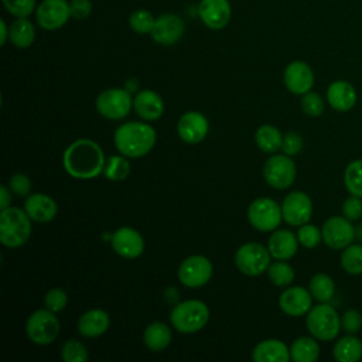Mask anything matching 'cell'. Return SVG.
<instances>
[{"label": "cell", "instance_id": "cell-1", "mask_svg": "<svg viewBox=\"0 0 362 362\" xmlns=\"http://www.w3.org/2000/svg\"><path fill=\"white\" fill-rule=\"evenodd\" d=\"M106 158L102 147L90 139H78L64 151L65 171L78 180H90L103 173Z\"/></svg>", "mask_w": 362, "mask_h": 362}, {"label": "cell", "instance_id": "cell-2", "mask_svg": "<svg viewBox=\"0 0 362 362\" xmlns=\"http://www.w3.org/2000/svg\"><path fill=\"white\" fill-rule=\"evenodd\" d=\"M157 140L156 130L143 122H127L120 124L113 134L117 151L127 158H140L148 154Z\"/></svg>", "mask_w": 362, "mask_h": 362}, {"label": "cell", "instance_id": "cell-3", "mask_svg": "<svg viewBox=\"0 0 362 362\" xmlns=\"http://www.w3.org/2000/svg\"><path fill=\"white\" fill-rule=\"evenodd\" d=\"M31 218L17 206H8L0 212V242L3 246L16 249L23 246L31 236Z\"/></svg>", "mask_w": 362, "mask_h": 362}, {"label": "cell", "instance_id": "cell-4", "mask_svg": "<svg viewBox=\"0 0 362 362\" xmlns=\"http://www.w3.org/2000/svg\"><path fill=\"white\" fill-rule=\"evenodd\" d=\"M305 327L315 339L329 342L341 331V315L331 304L318 303L305 314Z\"/></svg>", "mask_w": 362, "mask_h": 362}, {"label": "cell", "instance_id": "cell-5", "mask_svg": "<svg viewBox=\"0 0 362 362\" xmlns=\"http://www.w3.org/2000/svg\"><path fill=\"white\" fill-rule=\"evenodd\" d=\"M209 320V308L201 300H185L177 303L171 313V325L181 334H194L201 331Z\"/></svg>", "mask_w": 362, "mask_h": 362}, {"label": "cell", "instance_id": "cell-6", "mask_svg": "<svg viewBox=\"0 0 362 362\" xmlns=\"http://www.w3.org/2000/svg\"><path fill=\"white\" fill-rule=\"evenodd\" d=\"M272 255L267 247L256 242H247L239 246L235 253V264L238 270L249 277H256L267 272Z\"/></svg>", "mask_w": 362, "mask_h": 362}, {"label": "cell", "instance_id": "cell-7", "mask_svg": "<svg viewBox=\"0 0 362 362\" xmlns=\"http://www.w3.org/2000/svg\"><path fill=\"white\" fill-rule=\"evenodd\" d=\"M95 106L100 116L109 120H120L133 109V98L126 88H109L98 95Z\"/></svg>", "mask_w": 362, "mask_h": 362}, {"label": "cell", "instance_id": "cell-8", "mask_svg": "<svg viewBox=\"0 0 362 362\" xmlns=\"http://www.w3.org/2000/svg\"><path fill=\"white\" fill-rule=\"evenodd\" d=\"M247 221L256 230L273 232L283 221L281 205L267 197L257 198L247 208Z\"/></svg>", "mask_w": 362, "mask_h": 362}, {"label": "cell", "instance_id": "cell-9", "mask_svg": "<svg viewBox=\"0 0 362 362\" xmlns=\"http://www.w3.org/2000/svg\"><path fill=\"white\" fill-rule=\"evenodd\" d=\"M25 332L31 342L48 345L52 344L59 334V321L55 313L47 308L37 310L27 318Z\"/></svg>", "mask_w": 362, "mask_h": 362}, {"label": "cell", "instance_id": "cell-10", "mask_svg": "<svg viewBox=\"0 0 362 362\" xmlns=\"http://www.w3.org/2000/svg\"><path fill=\"white\" fill-rule=\"evenodd\" d=\"M212 263L202 255H192L185 257L177 270L180 283L188 288H199L205 286L212 277Z\"/></svg>", "mask_w": 362, "mask_h": 362}, {"label": "cell", "instance_id": "cell-11", "mask_svg": "<svg viewBox=\"0 0 362 362\" xmlns=\"http://www.w3.org/2000/svg\"><path fill=\"white\" fill-rule=\"evenodd\" d=\"M297 175V168L287 154H273L263 165V177L266 182L276 189L288 188Z\"/></svg>", "mask_w": 362, "mask_h": 362}, {"label": "cell", "instance_id": "cell-12", "mask_svg": "<svg viewBox=\"0 0 362 362\" xmlns=\"http://www.w3.org/2000/svg\"><path fill=\"white\" fill-rule=\"evenodd\" d=\"M322 242L332 250H342L351 245L356 236V229L352 221L342 216L328 218L322 228Z\"/></svg>", "mask_w": 362, "mask_h": 362}, {"label": "cell", "instance_id": "cell-13", "mask_svg": "<svg viewBox=\"0 0 362 362\" xmlns=\"http://www.w3.org/2000/svg\"><path fill=\"white\" fill-rule=\"evenodd\" d=\"M283 221L291 226H301L310 222L313 215L311 198L303 191L288 192L281 202Z\"/></svg>", "mask_w": 362, "mask_h": 362}, {"label": "cell", "instance_id": "cell-14", "mask_svg": "<svg viewBox=\"0 0 362 362\" xmlns=\"http://www.w3.org/2000/svg\"><path fill=\"white\" fill-rule=\"evenodd\" d=\"M71 17L66 0H42L35 8V18L41 28L54 31L64 27Z\"/></svg>", "mask_w": 362, "mask_h": 362}, {"label": "cell", "instance_id": "cell-15", "mask_svg": "<svg viewBox=\"0 0 362 362\" xmlns=\"http://www.w3.org/2000/svg\"><path fill=\"white\" fill-rule=\"evenodd\" d=\"M185 24L180 16L174 13H165L156 18L150 35L153 41L160 45H174L181 40Z\"/></svg>", "mask_w": 362, "mask_h": 362}, {"label": "cell", "instance_id": "cell-16", "mask_svg": "<svg viewBox=\"0 0 362 362\" xmlns=\"http://www.w3.org/2000/svg\"><path fill=\"white\" fill-rule=\"evenodd\" d=\"M209 130L208 119L204 116V113L198 110H189L185 112L177 123V133L178 137L188 144H198L201 143Z\"/></svg>", "mask_w": 362, "mask_h": 362}, {"label": "cell", "instance_id": "cell-17", "mask_svg": "<svg viewBox=\"0 0 362 362\" xmlns=\"http://www.w3.org/2000/svg\"><path fill=\"white\" fill-rule=\"evenodd\" d=\"M283 81L288 92L303 96L314 86V72L307 62L293 61L284 68Z\"/></svg>", "mask_w": 362, "mask_h": 362}, {"label": "cell", "instance_id": "cell-18", "mask_svg": "<svg viewBox=\"0 0 362 362\" xmlns=\"http://www.w3.org/2000/svg\"><path fill=\"white\" fill-rule=\"evenodd\" d=\"M279 307L290 317H301L311 310L313 296L301 286H288L279 297Z\"/></svg>", "mask_w": 362, "mask_h": 362}, {"label": "cell", "instance_id": "cell-19", "mask_svg": "<svg viewBox=\"0 0 362 362\" xmlns=\"http://www.w3.org/2000/svg\"><path fill=\"white\" fill-rule=\"evenodd\" d=\"M110 243L113 250L123 259H136L144 250L143 236L130 226H122L115 230Z\"/></svg>", "mask_w": 362, "mask_h": 362}, {"label": "cell", "instance_id": "cell-20", "mask_svg": "<svg viewBox=\"0 0 362 362\" xmlns=\"http://www.w3.org/2000/svg\"><path fill=\"white\" fill-rule=\"evenodd\" d=\"M198 16L208 28L221 30L230 21V3L228 0H201L198 3Z\"/></svg>", "mask_w": 362, "mask_h": 362}, {"label": "cell", "instance_id": "cell-21", "mask_svg": "<svg viewBox=\"0 0 362 362\" xmlns=\"http://www.w3.org/2000/svg\"><path fill=\"white\" fill-rule=\"evenodd\" d=\"M24 211L31 218V221L44 223L52 221L57 216L58 205L52 197L41 192H34L25 198Z\"/></svg>", "mask_w": 362, "mask_h": 362}, {"label": "cell", "instance_id": "cell-22", "mask_svg": "<svg viewBox=\"0 0 362 362\" xmlns=\"http://www.w3.org/2000/svg\"><path fill=\"white\" fill-rule=\"evenodd\" d=\"M133 109L141 119L154 122L163 116L165 106L163 98L157 92L151 89H141L133 98Z\"/></svg>", "mask_w": 362, "mask_h": 362}, {"label": "cell", "instance_id": "cell-23", "mask_svg": "<svg viewBox=\"0 0 362 362\" xmlns=\"http://www.w3.org/2000/svg\"><path fill=\"white\" fill-rule=\"evenodd\" d=\"M298 239L288 229H276L267 240V249L273 259L288 260L298 250Z\"/></svg>", "mask_w": 362, "mask_h": 362}, {"label": "cell", "instance_id": "cell-24", "mask_svg": "<svg viewBox=\"0 0 362 362\" xmlns=\"http://www.w3.org/2000/svg\"><path fill=\"white\" fill-rule=\"evenodd\" d=\"M356 90L348 81H334L327 89V102L337 112H348L356 105Z\"/></svg>", "mask_w": 362, "mask_h": 362}, {"label": "cell", "instance_id": "cell-25", "mask_svg": "<svg viewBox=\"0 0 362 362\" xmlns=\"http://www.w3.org/2000/svg\"><path fill=\"white\" fill-rule=\"evenodd\" d=\"M110 325L109 314L100 308L85 311L78 320V332L85 338H96L107 331Z\"/></svg>", "mask_w": 362, "mask_h": 362}, {"label": "cell", "instance_id": "cell-26", "mask_svg": "<svg viewBox=\"0 0 362 362\" xmlns=\"http://www.w3.org/2000/svg\"><path fill=\"white\" fill-rule=\"evenodd\" d=\"M252 359L255 362H288L290 348L280 339H264L253 348Z\"/></svg>", "mask_w": 362, "mask_h": 362}, {"label": "cell", "instance_id": "cell-27", "mask_svg": "<svg viewBox=\"0 0 362 362\" xmlns=\"http://www.w3.org/2000/svg\"><path fill=\"white\" fill-rule=\"evenodd\" d=\"M173 334L167 324L161 321H154L148 324L143 332V344L151 352H161L164 351L171 342Z\"/></svg>", "mask_w": 362, "mask_h": 362}, {"label": "cell", "instance_id": "cell-28", "mask_svg": "<svg viewBox=\"0 0 362 362\" xmlns=\"http://www.w3.org/2000/svg\"><path fill=\"white\" fill-rule=\"evenodd\" d=\"M332 356L338 362H358L362 358V341L356 334H346L337 339L332 348Z\"/></svg>", "mask_w": 362, "mask_h": 362}, {"label": "cell", "instance_id": "cell-29", "mask_svg": "<svg viewBox=\"0 0 362 362\" xmlns=\"http://www.w3.org/2000/svg\"><path fill=\"white\" fill-rule=\"evenodd\" d=\"M313 335L298 337L290 345V358L294 362H315L320 356V345Z\"/></svg>", "mask_w": 362, "mask_h": 362}, {"label": "cell", "instance_id": "cell-30", "mask_svg": "<svg viewBox=\"0 0 362 362\" xmlns=\"http://www.w3.org/2000/svg\"><path fill=\"white\" fill-rule=\"evenodd\" d=\"M8 40L16 48H28L35 40L34 24L27 17H17L10 25Z\"/></svg>", "mask_w": 362, "mask_h": 362}, {"label": "cell", "instance_id": "cell-31", "mask_svg": "<svg viewBox=\"0 0 362 362\" xmlns=\"http://www.w3.org/2000/svg\"><path fill=\"white\" fill-rule=\"evenodd\" d=\"M255 141L262 151L273 154L281 150L283 134L277 127L272 124H262L255 133Z\"/></svg>", "mask_w": 362, "mask_h": 362}, {"label": "cell", "instance_id": "cell-32", "mask_svg": "<svg viewBox=\"0 0 362 362\" xmlns=\"http://www.w3.org/2000/svg\"><path fill=\"white\" fill-rule=\"evenodd\" d=\"M308 290L318 303H329L335 294L334 279L325 273H315L308 281Z\"/></svg>", "mask_w": 362, "mask_h": 362}, {"label": "cell", "instance_id": "cell-33", "mask_svg": "<svg viewBox=\"0 0 362 362\" xmlns=\"http://www.w3.org/2000/svg\"><path fill=\"white\" fill-rule=\"evenodd\" d=\"M341 267L351 276L362 274V245L351 243L341 250Z\"/></svg>", "mask_w": 362, "mask_h": 362}, {"label": "cell", "instance_id": "cell-34", "mask_svg": "<svg viewBox=\"0 0 362 362\" xmlns=\"http://www.w3.org/2000/svg\"><path fill=\"white\" fill-rule=\"evenodd\" d=\"M269 280L277 287H288L294 280V269L286 260H276L267 269Z\"/></svg>", "mask_w": 362, "mask_h": 362}, {"label": "cell", "instance_id": "cell-35", "mask_svg": "<svg viewBox=\"0 0 362 362\" xmlns=\"http://www.w3.org/2000/svg\"><path fill=\"white\" fill-rule=\"evenodd\" d=\"M130 173V163L126 156H110L106 158L103 167V175L109 181H123Z\"/></svg>", "mask_w": 362, "mask_h": 362}, {"label": "cell", "instance_id": "cell-36", "mask_svg": "<svg viewBox=\"0 0 362 362\" xmlns=\"http://www.w3.org/2000/svg\"><path fill=\"white\" fill-rule=\"evenodd\" d=\"M344 184L351 195L362 198V158L351 161L344 171Z\"/></svg>", "mask_w": 362, "mask_h": 362}, {"label": "cell", "instance_id": "cell-37", "mask_svg": "<svg viewBox=\"0 0 362 362\" xmlns=\"http://www.w3.org/2000/svg\"><path fill=\"white\" fill-rule=\"evenodd\" d=\"M154 23H156L154 16L144 8L134 10L129 17L130 28L137 34H150L154 27Z\"/></svg>", "mask_w": 362, "mask_h": 362}, {"label": "cell", "instance_id": "cell-38", "mask_svg": "<svg viewBox=\"0 0 362 362\" xmlns=\"http://www.w3.org/2000/svg\"><path fill=\"white\" fill-rule=\"evenodd\" d=\"M297 239H298V243L307 249H314L317 247L321 240H322V232L318 226L307 222L301 226H298V230H297Z\"/></svg>", "mask_w": 362, "mask_h": 362}, {"label": "cell", "instance_id": "cell-39", "mask_svg": "<svg viewBox=\"0 0 362 362\" xmlns=\"http://www.w3.org/2000/svg\"><path fill=\"white\" fill-rule=\"evenodd\" d=\"M61 358L65 362H85L88 359V349L81 341L72 338L64 342L61 348Z\"/></svg>", "mask_w": 362, "mask_h": 362}, {"label": "cell", "instance_id": "cell-40", "mask_svg": "<svg viewBox=\"0 0 362 362\" xmlns=\"http://www.w3.org/2000/svg\"><path fill=\"white\" fill-rule=\"evenodd\" d=\"M325 107L324 99L315 92H307L301 98V109L310 117H318L322 115Z\"/></svg>", "mask_w": 362, "mask_h": 362}, {"label": "cell", "instance_id": "cell-41", "mask_svg": "<svg viewBox=\"0 0 362 362\" xmlns=\"http://www.w3.org/2000/svg\"><path fill=\"white\" fill-rule=\"evenodd\" d=\"M68 304V294L58 287H54L47 291L44 297V305L47 310L52 313H59L62 311Z\"/></svg>", "mask_w": 362, "mask_h": 362}, {"label": "cell", "instance_id": "cell-42", "mask_svg": "<svg viewBox=\"0 0 362 362\" xmlns=\"http://www.w3.org/2000/svg\"><path fill=\"white\" fill-rule=\"evenodd\" d=\"M3 4L14 17H28L35 8V0H3Z\"/></svg>", "mask_w": 362, "mask_h": 362}, {"label": "cell", "instance_id": "cell-43", "mask_svg": "<svg viewBox=\"0 0 362 362\" xmlns=\"http://www.w3.org/2000/svg\"><path fill=\"white\" fill-rule=\"evenodd\" d=\"M362 328V315L359 311L349 308L341 315V329L346 334H358Z\"/></svg>", "mask_w": 362, "mask_h": 362}, {"label": "cell", "instance_id": "cell-44", "mask_svg": "<svg viewBox=\"0 0 362 362\" xmlns=\"http://www.w3.org/2000/svg\"><path fill=\"white\" fill-rule=\"evenodd\" d=\"M8 188L11 189V192H14L17 197H28L31 194V180L21 173H17L14 175L10 177L8 180Z\"/></svg>", "mask_w": 362, "mask_h": 362}, {"label": "cell", "instance_id": "cell-45", "mask_svg": "<svg viewBox=\"0 0 362 362\" xmlns=\"http://www.w3.org/2000/svg\"><path fill=\"white\" fill-rule=\"evenodd\" d=\"M342 215L349 219V221H358L362 218V198L356 197V195H351L348 197L344 202H342Z\"/></svg>", "mask_w": 362, "mask_h": 362}, {"label": "cell", "instance_id": "cell-46", "mask_svg": "<svg viewBox=\"0 0 362 362\" xmlns=\"http://www.w3.org/2000/svg\"><path fill=\"white\" fill-rule=\"evenodd\" d=\"M304 141L303 137L297 132H287L283 136V144H281V151L287 156H296L303 150Z\"/></svg>", "mask_w": 362, "mask_h": 362}, {"label": "cell", "instance_id": "cell-47", "mask_svg": "<svg viewBox=\"0 0 362 362\" xmlns=\"http://www.w3.org/2000/svg\"><path fill=\"white\" fill-rule=\"evenodd\" d=\"M69 11L72 18L85 20L92 13V3L90 0H71Z\"/></svg>", "mask_w": 362, "mask_h": 362}, {"label": "cell", "instance_id": "cell-48", "mask_svg": "<svg viewBox=\"0 0 362 362\" xmlns=\"http://www.w3.org/2000/svg\"><path fill=\"white\" fill-rule=\"evenodd\" d=\"M11 204V189L6 185L0 187V211L8 208Z\"/></svg>", "mask_w": 362, "mask_h": 362}, {"label": "cell", "instance_id": "cell-49", "mask_svg": "<svg viewBox=\"0 0 362 362\" xmlns=\"http://www.w3.org/2000/svg\"><path fill=\"white\" fill-rule=\"evenodd\" d=\"M0 33H1V35H0V44L4 45L6 41H7L8 37H10V27H7V24H6L4 20H0Z\"/></svg>", "mask_w": 362, "mask_h": 362}]
</instances>
